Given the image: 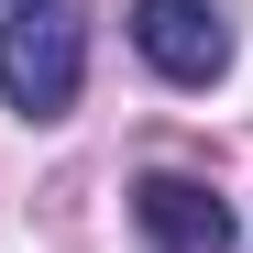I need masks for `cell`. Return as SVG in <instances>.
<instances>
[{
	"label": "cell",
	"instance_id": "2",
	"mask_svg": "<svg viewBox=\"0 0 253 253\" xmlns=\"http://www.w3.org/2000/svg\"><path fill=\"white\" fill-rule=\"evenodd\" d=\"M132 55L165 77V88H209V77H231V22L209 11V0H132Z\"/></svg>",
	"mask_w": 253,
	"mask_h": 253
},
{
	"label": "cell",
	"instance_id": "3",
	"mask_svg": "<svg viewBox=\"0 0 253 253\" xmlns=\"http://www.w3.org/2000/svg\"><path fill=\"white\" fill-rule=\"evenodd\" d=\"M132 220H143L154 253H231V242H242V231H231V198L198 187V176H176V165L132 176Z\"/></svg>",
	"mask_w": 253,
	"mask_h": 253
},
{
	"label": "cell",
	"instance_id": "1",
	"mask_svg": "<svg viewBox=\"0 0 253 253\" xmlns=\"http://www.w3.org/2000/svg\"><path fill=\"white\" fill-rule=\"evenodd\" d=\"M88 77V11L77 0H11L0 11V99L22 121H66Z\"/></svg>",
	"mask_w": 253,
	"mask_h": 253
}]
</instances>
